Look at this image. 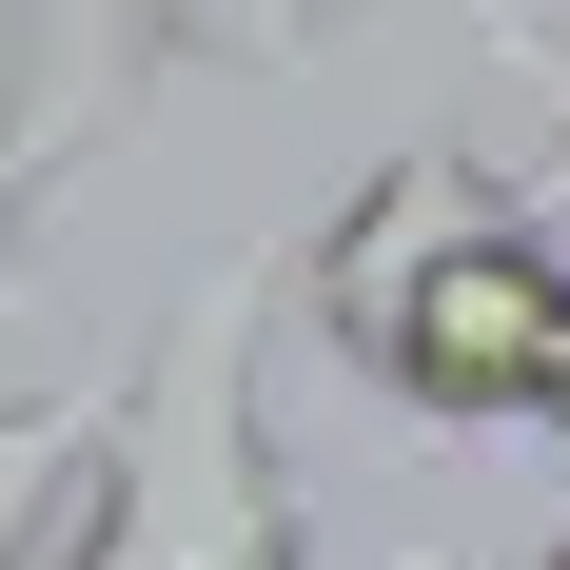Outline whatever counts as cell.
Returning a JSON list of instances; mask_svg holds the SVG:
<instances>
[{
	"label": "cell",
	"instance_id": "6da1fadb",
	"mask_svg": "<svg viewBox=\"0 0 570 570\" xmlns=\"http://www.w3.org/2000/svg\"><path fill=\"white\" fill-rule=\"evenodd\" d=\"M295 315L335 335L354 394L433 413V433H492V413L551 394V315H570V256L492 158L453 138H413L335 197V217L295 236Z\"/></svg>",
	"mask_w": 570,
	"mask_h": 570
},
{
	"label": "cell",
	"instance_id": "7a4b0ae2",
	"mask_svg": "<svg viewBox=\"0 0 570 570\" xmlns=\"http://www.w3.org/2000/svg\"><path fill=\"white\" fill-rule=\"evenodd\" d=\"M276 315H295V236H236L217 276H177L158 354L118 374V453L59 570H315V512H295L276 413H256Z\"/></svg>",
	"mask_w": 570,
	"mask_h": 570
},
{
	"label": "cell",
	"instance_id": "3957f363",
	"mask_svg": "<svg viewBox=\"0 0 570 570\" xmlns=\"http://www.w3.org/2000/svg\"><path fill=\"white\" fill-rule=\"evenodd\" d=\"M335 0H0V99H20V158H99L138 99L177 79H236V59H315Z\"/></svg>",
	"mask_w": 570,
	"mask_h": 570
},
{
	"label": "cell",
	"instance_id": "277c9868",
	"mask_svg": "<svg viewBox=\"0 0 570 570\" xmlns=\"http://www.w3.org/2000/svg\"><path fill=\"white\" fill-rule=\"evenodd\" d=\"M99 453H118V394H0V570H59V551H79Z\"/></svg>",
	"mask_w": 570,
	"mask_h": 570
},
{
	"label": "cell",
	"instance_id": "5b68a950",
	"mask_svg": "<svg viewBox=\"0 0 570 570\" xmlns=\"http://www.w3.org/2000/svg\"><path fill=\"white\" fill-rule=\"evenodd\" d=\"M20 236H40V158H20V99H0V295H20Z\"/></svg>",
	"mask_w": 570,
	"mask_h": 570
},
{
	"label": "cell",
	"instance_id": "8992f818",
	"mask_svg": "<svg viewBox=\"0 0 570 570\" xmlns=\"http://www.w3.org/2000/svg\"><path fill=\"white\" fill-rule=\"evenodd\" d=\"M531 413H551V433H570V315H551V394H531Z\"/></svg>",
	"mask_w": 570,
	"mask_h": 570
},
{
	"label": "cell",
	"instance_id": "52a82bcc",
	"mask_svg": "<svg viewBox=\"0 0 570 570\" xmlns=\"http://www.w3.org/2000/svg\"><path fill=\"white\" fill-rule=\"evenodd\" d=\"M512 59H531V40H512ZM531 79H551V59H531ZM551 118H570V79H551Z\"/></svg>",
	"mask_w": 570,
	"mask_h": 570
},
{
	"label": "cell",
	"instance_id": "ba28073f",
	"mask_svg": "<svg viewBox=\"0 0 570 570\" xmlns=\"http://www.w3.org/2000/svg\"><path fill=\"white\" fill-rule=\"evenodd\" d=\"M394 570H472V551H394Z\"/></svg>",
	"mask_w": 570,
	"mask_h": 570
},
{
	"label": "cell",
	"instance_id": "9c48e42d",
	"mask_svg": "<svg viewBox=\"0 0 570 570\" xmlns=\"http://www.w3.org/2000/svg\"><path fill=\"white\" fill-rule=\"evenodd\" d=\"M551 570H570V531H551Z\"/></svg>",
	"mask_w": 570,
	"mask_h": 570
},
{
	"label": "cell",
	"instance_id": "30bf717a",
	"mask_svg": "<svg viewBox=\"0 0 570 570\" xmlns=\"http://www.w3.org/2000/svg\"><path fill=\"white\" fill-rule=\"evenodd\" d=\"M551 138H570V118H551Z\"/></svg>",
	"mask_w": 570,
	"mask_h": 570
}]
</instances>
